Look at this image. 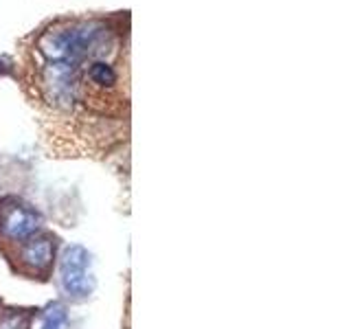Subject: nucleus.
<instances>
[{"mask_svg": "<svg viewBox=\"0 0 351 329\" xmlns=\"http://www.w3.org/2000/svg\"><path fill=\"white\" fill-rule=\"evenodd\" d=\"M53 252L55 248L49 237H31L25 241V248H22V261L33 270H47L53 261Z\"/></svg>", "mask_w": 351, "mask_h": 329, "instance_id": "obj_3", "label": "nucleus"}, {"mask_svg": "<svg viewBox=\"0 0 351 329\" xmlns=\"http://www.w3.org/2000/svg\"><path fill=\"white\" fill-rule=\"evenodd\" d=\"M88 77H90V82L101 86V88H110L117 84V73L110 64L106 62H93L90 69H88Z\"/></svg>", "mask_w": 351, "mask_h": 329, "instance_id": "obj_5", "label": "nucleus"}, {"mask_svg": "<svg viewBox=\"0 0 351 329\" xmlns=\"http://www.w3.org/2000/svg\"><path fill=\"white\" fill-rule=\"evenodd\" d=\"M42 224V217L36 208H31L29 204H11L3 211L0 217V230L7 239L14 241H27L38 233V228Z\"/></svg>", "mask_w": 351, "mask_h": 329, "instance_id": "obj_2", "label": "nucleus"}, {"mask_svg": "<svg viewBox=\"0 0 351 329\" xmlns=\"http://www.w3.org/2000/svg\"><path fill=\"white\" fill-rule=\"evenodd\" d=\"M0 329H27V318L22 314H11L0 321Z\"/></svg>", "mask_w": 351, "mask_h": 329, "instance_id": "obj_6", "label": "nucleus"}, {"mask_svg": "<svg viewBox=\"0 0 351 329\" xmlns=\"http://www.w3.org/2000/svg\"><path fill=\"white\" fill-rule=\"evenodd\" d=\"M60 285L73 301H84L95 290L93 257L82 244L66 246L60 257Z\"/></svg>", "mask_w": 351, "mask_h": 329, "instance_id": "obj_1", "label": "nucleus"}, {"mask_svg": "<svg viewBox=\"0 0 351 329\" xmlns=\"http://www.w3.org/2000/svg\"><path fill=\"white\" fill-rule=\"evenodd\" d=\"M69 327V314H66V307L60 303L49 305L42 314L40 329H66Z\"/></svg>", "mask_w": 351, "mask_h": 329, "instance_id": "obj_4", "label": "nucleus"}]
</instances>
